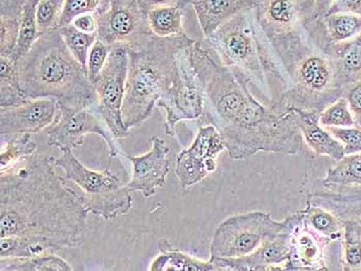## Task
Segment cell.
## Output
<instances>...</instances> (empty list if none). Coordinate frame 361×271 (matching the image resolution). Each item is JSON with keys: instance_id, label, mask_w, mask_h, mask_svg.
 I'll use <instances>...</instances> for the list:
<instances>
[{"instance_id": "1", "label": "cell", "mask_w": 361, "mask_h": 271, "mask_svg": "<svg viewBox=\"0 0 361 271\" xmlns=\"http://www.w3.org/2000/svg\"><path fill=\"white\" fill-rule=\"evenodd\" d=\"M53 156L29 157L0 175V237L42 235L77 248L89 210L56 175Z\"/></svg>"}, {"instance_id": "2", "label": "cell", "mask_w": 361, "mask_h": 271, "mask_svg": "<svg viewBox=\"0 0 361 271\" xmlns=\"http://www.w3.org/2000/svg\"><path fill=\"white\" fill-rule=\"evenodd\" d=\"M269 43L287 80L286 89L269 106L271 110L279 114L292 108L320 114L344 96L331 56L307 39L302 26Z\"/></svg>"}, {"instance_id": "3", "label": "cell", "mask_w": 361, "mask_h": 271, "mask_svg": "<svg viewBox=\"0 0 361 271\" xmlns=\"http://www.w3.org/2000/svg\"><path fill=\"white\" fill-rule=\"evenodd\" d=\"M20 86L28 99H54L61 106L91 108L97 102L87 68L71 54L59 29L42 33L18 62Z\"/></svg>"}, {"instance_id": "4", "label": "cell", "mask_w": 361, "mask_h": 271, "mask_svg": "<svg viewBox=\"0 0 361 271\" xmlns=\"http://www.w3.org/2000/svg\"><path fill=\"white\" fill-rule=\"evenodd\" d=\"M223 65L244 75L252 92H257L264 104L275 101L271 81H278L282 92L286 89L284 70L273 46L264 34L256 15L255 8L236 15L204 39Z\"/></svg>"}, {"instance_id": "5", "label": "cell", "mask_w": 361, "mask_h": 271, "mask_svg": "<svg viewBox=\"0 0 361 271\" xmlns=\"http://www.w3.org/2000/svg\"><path fill=\"white\" fill-rule=\"evenodd\" d=\"M195 42L187 33L175 37L153 34L140 48L128 50V73L122 106L127 129L140 126L150 117L158 100L171 86L178 54Z\"/></svg>"}, {"instance_id": "6", "label": "cell", "mask_w": 361, "mask_h": 271, "mask_svg": "<svg viewBox=\"0 0 361 271\" xmlns=\"http://www.w3.org/2000/svg\"><path fill=\"white\" fill-rule=\"evenodd\" d=\"M54 164L64 170V181L79 187L84 204L91 214L111 221L133 208V192L110 168L102 172L89 170L73 152H64L61 157L55 158Z\"/></svg>"}, {"instance_id": "7", "label": "cell", "mask_w": 361, "mask_h": 271, "mask_svg": "<svg viewBox=\"0 0 361 271\" xmlns=\"http://www.w3.org/2000/svg\"><path fill=\"white\" fill-rule=\"evenodd\" d=\"M288 224L264 212L231 215L218 225L209 244V259H236L255 252Z\"/></svg>"}, {"instance_id": "8", "label": "cell", "mask_w": 361, "mask_h": 271, "mask_svg": "<svg viewBox=\"0 0 361 271\" xmlns=\"http://www.w3.org/2000/svg\"><path fill=\"white\" fill-rule=\"evenodd\" d=\"M191 46L178 54L177 68L171 86L156 106L166 115L164 131L176 137L180 122L200 119L204 112V93L191 57Z\"/></svg>"}, {"instance_id": "9", "label": "cell", "mask_w": 361, "mask_h": 271, "mask_svg": "<svg viewBox=\"0 0 361 271\" xmlns=\"http://www.w3.org/2000/svg\"><path fill=\"white\" fill-rule=\"evenodd\" d=\"M46 131L49 146L63 153L81 148L86 135L93 133L102 137L108 144L110 160L126 156V153L117 146L116 137L106 122L91 108H71L59 104L54 123Z\"/></svg>"}, {"instance_id": "10", "label": "cell", "mask_w": 361, "mask_h": 271, "mask_svg": "<svg viewBox=\"0 0 361 271\" xmlns=\"http://www.w3.org/2000/svg\"><path fill=\"white\" fill-rule=\"evenodd\" d=\"M128 63V50L126 46H113L104 70L93 84L97 94L98 114L116 139H126L130 131L124 125L122 117Z\"/></svg>"}, {"instance_id": "11", "label": "cell", "mask_w": 361, "mask_h": 271, "mask_svg": "<svg viewBox=\"0 0 361 271\" xmlns=\"http://www.w3.org/2000/svg\"><path fill=\"white\" fill-rule=\"evenodd\" d=\"M97 39L111 46L140 48L153 33L137 0H109L97 14Z\"/></svg>"}, {"instance_id": "12", "label": "cell", "mask_w": 361, "mask_h": 271, "mask_svg": "<svg viewBox=\"0 0 361 271\" xmlns=\"http://www.w3.org/2000/svg\"><path fill=\"white\" fill-rule=\"evenodd\" d=\"M226 150L221 134L213 125L200 126L195 141L178 154L175 173L183 189L190 188L217 170V158Z\"/></svg>"}, {"instance_id": "13", "label": "cell", "mask_w": 361, "mask_h": 271, "mask_svg": "<svg viewBox=\"0 0 361 271\" xmlns=\"http://www.w3.org/2000/svg\"><path fill=\"white\" fill-rule=\"evenodd\" d=\"M302 217V210L288 215L286 227L248 256L236 259H209V261L218 266L220 271L286 270L290 254L292 230Z\"/></svg>"}, {"instance_id": "14", "label": "cell", "mask_w": 361, "mask_h": 271, "mask_svg": "<svg viewBox=\"0 0 361 271\" xmlns=\"http://www.w3.org/2000/svg\"><path fill=\"white\" fill-rule=\"evenodd\" d=\"M59 103L54 99H26L0 110L1 141L17 135L37 134L50 127L57 117Z\"/></svg>"}, {"instance_id": "15", "label": "cell", "mask_w": 361, "mask_h": 271, "mask_svg": "<svg viewBox=\"0 0 361 271\" xmlns=\"http://www.w3.org/2000/svg\"><path fill=\"white\" fill-rule=\"evenodd\" d=\"M152 148L146 154L131 156L126 154L133 164V175L126 184L131 192H140L145 198H150L158 189L166 185L169 172V161L167 155L169 148L164 139L158 137L150 139Z\"/></svg>"}, {"instance_id": "16", "label": "cell", "mask_w": 361, "mask_h": 271, "mask_svg": "<svg viewBox=\"0 0 361 271\" xmlns=\"http://www.w3.org/2000/svg\"><path fill=\"white\" fill-rule=\"evenodd\" d=\"M310 0H258L256 15L269 42L302 27Z\"/></svg>"}, {"instance_id": "17", "label": "cell", "mask_w": 361, "mask_h": 271, "mask_svg": "<svg viewBox=\"0 0 361 271\" xmlns=\"http://www.w3.org/2000/svg\"><path fill=\"white\" fill-rule=\"evenodd\" d=\"M326 246L319 237H316L305 225L302 217L292 230L290 254L287 262L286 270H329L324 258V250Z\"/></svg>"}, {"instance_id": "18", "label": "cell", "mask_w": 361, "mask_h": 271, "mask_svg": "<svg viewBox=\"0 0 361 271\" xmlns=\"http://www.w3.org/2000/svg\"><path fill=\"white\" fill-rule=\"evenodd\" d=\"M258 0H187L195 10L204 37L245 11L254 8Z\"/></svg>"}, {"instance_id": "19", "label": "cell", "mask_w": 361, "mask_h": 271, "mask_svg": "<svg viewBox=\"0 0 361 271\" xmlns=\"http://www.w3.org/2000/svg\"><path fill=\"white\" fill-rule=\"evenodd\" d=\"M296 123L302 141L316 156H326L338 161L345 156L343 144L319 123V114L296 110Z\"/></svg>"}, {"instance_id": "20", "label": "cell", "mask_w": 361, "mask_h": 271, "mask_svg": "<svg viewBox=\"0 0 361 271\" xmlns=\"http://www.w3.org/2000/svg\"><path fill=\"white\" fill-rule=\"evenodd\" d=\"M325 52L331 58L336 83L345 94L350 86L361 82V33L349 41L329 44Z\"/></svg>"}, {"instance_id": "21", "label": "cell", "mask_w": 361, "mask_h": 271, "mask_svg": "<svg viewBox=\"0 0 361 271\" xmlns=\"http://www.w3.org/2000/svg\"><path fill=\"white\" fill-rule=\"evenodd\" d=\"M63 244L42 235L0 237V257L30 258L59 252Z\"/></svg>"}, {"instance_id": "22", "label": "cell", "mask_w": 361, "mask_h": 271, "mask_svg": "<svg viewBox=\"0 0 361 271\" xmlns=\"http://www.w3.org/2000/svg\"><path fill=\"white\" fill-rule=\"evenodd\" d=\"M157 255L151 263V271H220L212 261H202L197 258L173 248L167 239L158 241Z\"/></svg>"}, {"instance_id": "23", "label": "cell", "mask_w": 361, "mask_h": 271, "mask_svg": "<svg viewBox=\"0 0 361 271\" xmlns=\"http://www.w3.org/2000/svg\"><path fill=\"white\" fill-rule=\"evenodd\" d=\"M302 222L316 237H319L325 246L334 241H342L344 233V220L326 208L307 201L306 208L302 210Z\"/></svg>"}, {"instance_id": "24", "label": "cell", "mask_w": 361, "mask_h": 271, "mask_svg": "<svg viewBox=\"0 0 361 271\" xmlns=\"http://www.w3.org/2000/svg\"><path fill=\"white\" fill-rule=\"evenodd\" d=\"M307 201L331 210L344 221L361 222V191L354 193L315 191L307 196Z\"/></svg>"}, {"instance_id": "25", "label": "cell", "mask_w": 361, "mask_h": 271, "mask_svg": "<svg viewBox=\"0 0 361 271\" xmlns=\"http://www.w3.org/2000/svg\"><path fill=\"white\" fill-rule=\"evenodd\" d=\"M321 184L323 188L333 192H344L347 189L354 188L361 191V153L345 155L336 161L327 170Z\"/></svg>"}, {"instance_id": "26", "label": "cell", "mask_w": 361, "mask_h": 271, "mask_svg": "<svg viewBox=\"0 0 361 271\" xmlns=\"http://www.w3.org/2000/svg\"><path fill=\"white\" fill-rule=\"evenodd\" d=\"M184 8L180 6H160L147 14L151 32L158 37H175L185 34L183 26Z\"/></svg>"}, {"instance_id": "27", "label": "cell", "mask_w": 361, "mask_h": 271, "mask_svg": "<svg viewBox=\"0 0 361 271\" xmlns=\"http://www.w3.org/2000/svg\"><path fill=\"white\" fill-rule=\"evenodd\" d=\"M37 4H39V0H28L24 6L23 12H22L19 37H18L14 51L10 56L16 63L26 56L33 44L42 35L39 30V26H37Z\"/></svg>"}, {"instance_id": "28", "label": "cell", "mask_w": 361, "mask_h": 271, "mask_svg": "<svg viewBox=\"0 0 361 271\" xmlns=\"http://www.w3.org/2000/svg\"><path fill=\"white\" fill-rule=\"evenodd\" d=\"M1 271H71L70 263L54 253L30 258H0Z\"/></svg>"}, {"instance_id": "29", "label": "cell", "mask_w": 361, "mask_h": 271, "mask_svg": "<svg viewBox=\"0 0 361 271\" xmlns=\"http://www.w3.org/2000/svg\"><path fill=\"white\" fill-rule=\"evenodd\" d=\"M320 21L331 44L349 41L361 33V15L336 13L325 15Z\"/></svg>"}, {"instance_id": "30", "label": "cell", "mask_w": 361, "mask_h": 271, "mask_svg": "<svg viewBox=\"0 0 361 271\" xmlns=\"http://www.w3.org/2000/svg\"><path fill=\"white\" fill-rule=\"evenodd\" d=\"M29 133L8 137L1 141L0 154V173L11 172L22 161L33 156L37 144L32 141Z\"/></svg>"}, {"instance_id": "31", "label": "cell", "mask_w": 361, "mask_h": 271, "mask_svg": "<svg viewBox=\"0 0 361 271\" xmlns=\"http://www.w3.org/2000/svg\"><path fill=\"white\" fill-rule=\"evenodd\" d=\"M18 63L8 56H0V108H11L28 99L18 77Z\"/></svg>"}, {"instance_id": "32", "label": "cell", "mask_w": 361, "mask_h": 271, "mask_svg": "<svg viewBox=\"0 0 361 271\" xmlns=\"http://www.w3.org/2000/svg\"><path fill=\"white\" fill-rule=\"evenodd\" d=\"M342 237V267L361 271V222L346 220Z\"/></svg>"}, {"instance_id": "33", "label": "cell", "mask_w": 361, "mask_h": 271, "mask_svg": "<svg viewBox=\"0 0 361 271\" xmlns=\"http://www.w3.org/2000/svg\"><path fill=\"white\" fill-rule=\"evenodd\" d=\"M60 34L73 57L87 68L89 52L97 39V34L82 32L73 25L59 28Z\"/></svg>"}, {"instance_id": "34", "label": "cell", "mask_w": 361, "mask_h": 271, "mask_svg": "<svg viewBox=\"0 0 361 271\" xmlns=\"http://www.w3.org/2000/svg\"><path fill=\"white\" fill-rule=\"evenodd\" d=\"M319 123L325 128H346L356 126L346 97H340L325 108L319 114Z\"/></svg>"}, {"instance_id": "35", "label": "cell", "mask_w": 361, "mask_h": 271, "mask_svg": "<svg viewBox=\"0 0 361 271\" xmlns=\"http://www.w3.org/2000/svg\"><path fill=\"white\" fill-rule=\"evenodd\" d=\"M109 0H64L59 28L71 25L73 20L85 14H98L102 12ZM58 28V29H59Z\"/></svg>"}, {"instance_id": "36", "label": "cell", "mask_w": 361, "mask_h": 271, "mask_svg": "<svg viewBox=\"0 0 361 271\" xmlns=\"http://www.w3.org/2000/svg\"><path fill=\"white\" fill-rule=\"evenodd\" d=\"M63 4L64 0H39L37 6V20L42 34L59 28Z\"/></svg>"}, {"instance_id": "37", "label": "cell", "mask_w": 361, "mask_h": 271, "mask_svg": "<svg viewBox=\"0 0 361 271\" xmlns=\"http://www.w3.org/2000/svg\"><path fill=\"white\" fill-rule=\"evenodd\" d=\"M113 46L104 44V42L97 39L90 52H89L88 60H87V75H88L89 81L94 84L98 75L104 70L109 56H110Z\"/></svg>"}, {"instance_id": "38", "label": "cell", "mask_w": 361, "mask_h": 271, "mask_svg": "<svg viewBox=\"0 0 361 271\" xmlns=\"http://www.w3.org/2000/svg\"><path fill=\"white\" fill-rule=\"evenodd\" d=\"M20 20L0 19V56L12 55L19 37Z\"/></svg>"}, {"instance_id": "39", "label": "cell", "mask_w": 361, "mask_h": 271, "mask_svg": "<svg viewBox=\"0 0 361 271\" xmlns=\"http://www.w3.org/2000/svg\"><path fill=\"white\" fill-rule=\"evenodd\" d=\"M344 146L345 155L361 153V128L357 126L346 128H326Z\"/></svg>"}, {"instance_id": "40", "label": "cell", "mask_w": 361, "mask_h": 271, "mask_svg": "<svg viewBox=\"0 0 361 271\" xmlns=\"http://www.w3.org/2000/svg\"><path fill=\"white\" fill-rule=\"evenodd\" d=\"M350 110L355 120V125L361 128V82L350 86L345 92Z\"/></svg>"}, {"instance_id": "41", "label": "cell", "mask_w": 361, "mask_h": 271, "mask_svg": "<svg viewBox=\"0 0 361 271\" xmlns=\"http://www.w3.org/2000/svg\"><path fill=\"white\" fill-rule=\"evenodd\" d=\"M28 0H0V19H21L22 12Z\"/></svg>"}, {"instance_id": "42", "label": "cell", "mask_w": 361, "mask_h": 271, "mask_svg": "<svg viewBox=\"0 0 361 271\" xmlns=\"http://www.w3.org/2000/svg\"><path fill=\"white\" fill-rule=\"evenodd\" d=\"M334 2H336V0H311V11H310L309 17L302 22V24L324 18L325 15L329 14V10H331Z\"/></svg>"}, {"instance_id": "43", "label": "cell", "mask_w": 361, "mask_h": 271, "mask_svg": "<svg viewBox=\"0 0 361 271\" xmlns=\"http://www.w3.org/2000/svg\"><path fill=\"white\" fill-rule=\"evenodd\" d=\"M71 25L79 29L80 31L89 34H97L98 20L97 14H85L79 15L73 20Z\"/></svg>"}, {"instance_id": "44", "label": "cell", "mask_w": 361, "mask_h": 271, "mask_svg": "<svg viewBox=\"0 0 361 271\" xmlns=\"http://www.w3.org/2000/svg\"><path fill=\"white\" fill-rule=\"evenodd\" d=\"M336 13L361 15V0H336L327 15Z\"/></svg>"}, {"instance_id": "45", "label": "cell", "mask_w": 361, "mask_h": 271, "mask_svg": "<svg viewBox=\"0 0 361 271\" xmlns=\"http://www.w3.org/2000/svg\"><path fill=\"white\" fill-rule=\"evenodd\" d=\"M137 4L146 15L153 8L160 6H180L186 8L187 6L186 0H137Z\"/></svg>"}, {"instance_id": "46", "label": "cell", "mask_w": 361, "mask_h": 271, "mask_svg": "<svg viewBox=\"0 0 361 271\" xmlns=\"http://www.w3.org/2000/svg\"><path fill=\"white\" fill-rule=\"evenodd\" d=\"M186 2H187V0H186ZM187 6H188V4H187Z\"/></svg>"}]
</instances>
